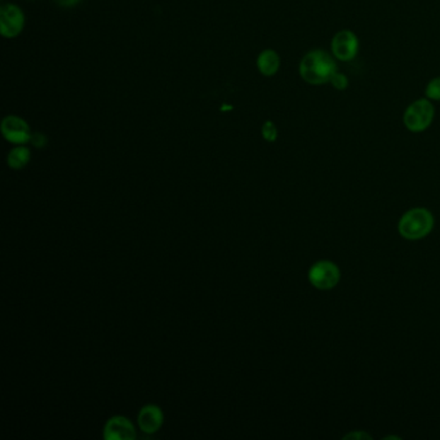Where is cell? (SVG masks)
Masks as SVG:
<instances>
[{"instance_id":"cell-1","label":"cell","mask_w":440,"mask_h":440,"mask_svg":"<svg viewBox=\"0 0 440 440\" xmlns=\"http://www.w3.org/2000/svg\"><path fill=\"white\" fill-rule=\"evenodd\" d=\"M299 71L305 83L310 86H323L330 83L333 74L337 73V65L333 54L323 50H313L302 57Z\"/></svg>"},{"instance_id":"cell-4","label":"cell","mask_w":440,"mask_h":440,"mask_svg":"<svg viewBox=\"0 0 440 440\" xmlns=\"http://www.w3.org/2000/svg\"><path fill=\"white\" fill-rule=\"evenodd\" d=\"M25 13L23 9L7 3L0 7V34L7 39L17 37L23 31L25 28Z\"/></svg>"},{"instance_id":"cell-9","label":"cell","mask_w":440,"mask_h":440,"mask_svg":"<svg viewBox=\"0 0 440 440\" xmlns=\"http://www.w3.org/2000/svg\"><path fill=\"white\" fill-rule=\"evenodd\" d=\"M164 422L163 411L155 404H147L139 413V429L146 434H154L162 427Z\"/></svg>"},{"instance_id":"cell-11","label":"cell","mask_w":440,"mask_h":440,"mask_svg":"<svg viewBox=\"0 0 440 440\" xmlns=\"http://www.w3.org/2000/svg\"><path fill=\"white\" fill-rule=\"evenodd\" d=\"M31 159V151L25 145H17L13 147L7 156V164L9 168L23 169L29 164Z\"/></svg>"},{"instance_id":"cell-13","label":"cell","mask_w":440,"mask_h":440,"mask_svg":"<svg viewBox=\"0 0 440 440\" xmlns=\"http://www.w3.org/2000/svg\"><path fill=\"white\" fill-rule=\"evenodd\" d=\"M261 133H262L265 141H267V142H275L278 139V128L272 120L265 122L262 128H261Z\"/></svg>"},{"instance_id":"cell-12","label":"cell","mask_w":440,"mask_h":440,"mask_svg":"<svg viewBox=\"0 0 440 440\" xmlns=\"http://www.w3.org/2000/svg\"><path fill=\"white\" fill-rule=\"evenodd\" d=\"M425 95L430 101H440V76H436L427 83Z\"/></svg>"},{"instance_id":"cell-5","label":"cell","mask_w":440,"mask_h":440,"mask_svg":"<svg viewBox=\"0 0 440 440\" xmlns=\"http://www.w3.org/2000/svg\"><path fill=\"white\" fill-rule=\"evenodd\" d=\"M330 51L338 61H352L359 51V39L352 30H341L332 37Z\"/></svg>"},{"instance_id":"cell-8","label":"cell","mask_w":440,"mask_h":440,"mask_svg":"<svg viewBox=\"0 0 440 440\" xmlns=\"http://www.w3.org/2000/svg\"><path fill=\"white\" fill-rule=\"evenodd\" d=\"M103 438L106 440H132L136 438V430L128 418L114 416L103 427Z\"/></svg>"},{"instance_id":"cell-16","label":"cell","mask_w":440,"mask_h":440,"mask_svg":"<svg viewBox=\"0 0 440 440\" xmlns=\"http://www.w3.org/2000/svg\"><path fill=\"white\" fill-rule=\"evenodd\" d=\"M59 7L71 8L78 6L81 0H53Z\"/></svg>"},{"instance_id":"cell-10","label":"cell","mask_w":440,"mask_h":440,"mask_svg":"<svg viewBox=\"0 0 440 440\" xmlns=\"http://www.w3.org/2000/svg\"><path fill=\"white\" fill-rule=\"evenodd\" d=\"M257 69L264 76H274L280 69V57L274 50H264L257 57Z\"/></svg>"},{"instance_id":"cell-2","label":"cell","mask_w":440,"mask_h":440,"mask_svg":"<svg viewBox=\"0 0 440 440\" xmlns=\"http://www.w3.org/2000/svg\"><path fill=\"white\" fill-rule=\"evenodd\" d=\"M434 217L425 208H415L399 221V233L408 241H418L433 230Z\"/></svg>"},{"instance_id":"cell-14","label":"cell","mask_w":440,"mask_h":440,"mask_svg":"<svg viewBox=\"0 0 440 440\" xmlns=\"http://www.w3.org/2000/svg\"><path fill=\"white\" fill-rule=\"evenodd\" d=\"M330 83L332 84V87L337 89V91H344V89L349 87L347 76H346L345 74L338 73V71L333 74V76L330 78Z\"/></svg>"},{"instance_id":"cell-3","label":"cell","mask_w":440,"mask_h":440,"mask_svg":"<svg viewBox=\"0 0 440 440\" xmlns=\"http://www.w3.org/2000/svg\"><path fill=\"white\" fill-rule=\"evenodd\" d=\"M434 117L435 108L432 101L429 98H419L404 111L403 125L411 132H424L433 123Z\"/></svg>"},{"instance_id":"cell-17","label":"cell","mask_w":440,"mask_h":440,"mask_svg":"<svg viewBox=\"0 0 440 440\" xmlns=\"http://www.w3.org/2000/svg\"><path fill=\"white\" fill-rule=\"evenodd\" d=\"M345 439H371L368 434L359 432V433H350L345 435Z\"/></svg>"},{"instance_id":"cell-7","label":"cell","mask_w":440,"mask_h":440,"mask_svg":"<svg viewBox=\"0 0 440 440\" xmlns=\"http://www.w3.org/2000/svg\"><path fill=\"white\" fill-rule=\"evenodd\" d=\"M308 280L318 289H330L337 286L340 270L330 261H319L310 269Z\"/></svg>"},{"instance_id":"cell-15","label":"cell","mask_w":440,"mask_h":440,"mask_svg":"<svg viewBox=\"0 0 440 440\" xmlns=\"http://www.w3.org/2000/svg\"><path fill=\"white\" fill-rule=\"evenodd\" d=\"M30 142H31L34 146L37 147V149H40V147H45V145H47L48 139H47L45 134H43V133L37 132L33 133Z\"/></svg>"},{"instance_id":"cell-6","label":"cell","mask_w":440,"mask_h":440,"mask_svg":"<svg viewBox=\"0 0 440 440\" xmlns=\"http://www.w3.org/2000/svg\"><path fill=\"white\" fill-rule=\"evenodd\" d=\"M1 134L13 145H26L30 142L33 132L29 123L17 115H7L1 120Z\"/></svg>"}]
</instances>
